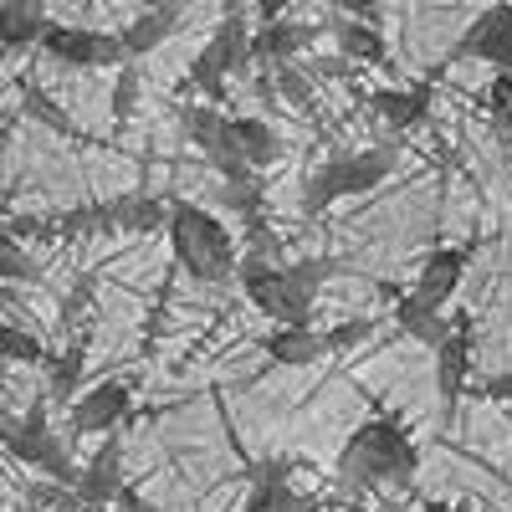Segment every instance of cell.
<instances>
[{"label": "cell", "mask_w": 512, "mask_h": 512, "mask_svg": "<svg viewBox=\"0 0 512 512\" xmlns=\"http://www.w3.org/2000/svg\"><path fill=\"white\" fill-rule=\"evenodd\" d=\"M21 108H26V118H31V123L52 128V134H62V139H72V134H77V123L57 108V98H52V93H41V88H21Z\"/></svg>", "instance_id": "23"}, {"label": "cell", "mask_w": 512, "mask_h": 512, "mask_svg": "<svg viewBox=\"0 0 512 512\" xmlns=\"http://www.w3.org/2000/svg\"><path fill=\"white\" fill-rule=\"evenodd\" d=\"M451 57H477L497 72H512V6L507 0H487V11H477V21L456 36Z\"/></svg>", "instance_id": "8"}, {"label": "cell", "mask_w": 512, "mask_h": 512, "mask_svg": "<svg viewBox=\"0 0 512 512\" xmlns=\"http://www.w3.org/2000/svg\"><path fill=\"white\" fill-rule=\"evenodd\" d=\"M451 6H482V0H451Z\"/></svg>", "instance_id": "39"}, {"label": "cell", "mask_w": 512, "mask_h": 512, "mask_svg": "<svg viewBox=\"0 0 512 512\" xmlns=\"http://www.w3.org/2000/svg\"><path fill=\"white\" fill-rule=\"evenodd\" d=\"M466 374H472V333L466 323H451V333L436 344V395H441V420H456Z\"/></svg>", "instance_id": "10"}, {"label": "cell", "mask_w": 512, "mask_h": 512, "mask_svg": "<svg viewBox=\"0 0 512 512\" xmlns=\"http://www.w3.org/2000/svg\"><path fill=\"white\" fill-rule=\"evenodd\" d=\"M369 333H374L369 318H344V323H333V328L323 333V349H328V354H349V349L369 344Z\"/></svg>", "instance_id": "29"}, {"label": "cell", "mask_w": 512, "mask_h": 512, "mask_svg": "<svg viewBox=\"0 0 512 512\" xmlns=\"http://www.w3.org/2000/svg\"><path fill=\"white\" fill-rule=\"evenodd\" d=\"M236 282L246 287V297L256 303V313H267L277 328H297V323L313 318L318 297L303 292V287L287 277V267L267 262V256H251V251H246V262H236Z\"/></svg>", "instance_id": "5"}, {"label": "cell", "mask_w": 512, "mask_h": 512, "mask_svg": "<svg viewBox=\"0 0 512 512\" xmlns=\"http://www.w3.org/2000/svg\"><path fill=\"white\" fill-rule=\"evenodd\" d=\"M0 446H6L21 466H31V472L52 477V482H62V487L77 482V466H72L62 436L52 431L47 405H31L26 415H0Z\"/></svg>", "instance_id": "4"}, {"label": "cell", "mask_w": 512, "mask_h": 512, "mask_svg": "<svg viewBox=\"0 0 512 512\" xmlns=\"http://www.w3.org/2000/svg\"><path fill=\"white\" fill-rule=\"evenodd\" d=\"M82 369H88V344H72V349L52 364V400H72V395H77Z\"/></svg>", "instance_id": "26"}, {"label": "cell", "mask_w": 512, "mask_h": 512, "mask_svg": "<svg viewBox=\"0 0 512 512\" xmlns=\"http://www.w3.org/2000/svg\"><path fill=\"white\" fill-rule=\"evenodd\" d=\"M318 41V26H308V21H287V16H277V21H262L251 31V62H292L303 47H313Z\"/></svg>", "instance_id": "15"}, {"label": "cell", "mask_w": 512, "mask_h": 512, "mask_svg": "<svg viewBox=\"0 0 512 512\" xmlns=\"http://www.w3.org/2000/svg\"><path fill=\"white\" fill-rule=\"evenodd\" d=\"M277 88H282V98L292 108H313V82H308V72L297 62H277Z\"/></svg>", "instance_id": "31"}, {"label": "cell", "mask_w": 512, "mask_h": 512, "mask_svg": "<svg viewBox=\"0 0 512 512\" xmlns=\"http://www.w3.org/2000/svg\"><path fill=\"white\" fill-rule=\"evenodd\" d=\"M0 57H11V47H6V11H0Z\"/></svg>", "instance_id": "38"}, {"label": "cell", "mask_w": 512, "mask_h": 512, "mask_svg": "<svg viewBox=\"0 0 512 512\" xmlns=\"http://www.w3.org/2000/svg\"><path fill=\"white\" fill-rule=\"evenodd\" d=\"M164 231H169V251H175L185 277H195L205 287H231L236 282V262H241L236 241L205 205L175 200L164 210Z\"/></svg>", "instance_id": "2"}, {"label": "cell", "mask_w": 512, "mask_h": 512, "mask_svg": "<svg viewBox=\"0 0 512 512\" xmlns=\"http://www.w3.org/2000/svg\"><path fill=\"white\" fill-rule=\"evenodd\" d=\"M180 16H185V0H164V6L139 11L134 21H128V26L118 31L123 57H128V62H139V57H149L154 47H164V41L180 31Z\"/></svg>", "instance_id": "12"}, {"label": "cell", "mask_w": 512, "mask_h": 512, "mask_svg": "<svg viewBox=\"0 0 512 512\" xmlns=\"http://www.w3.org/2000/svg\"><path fill=\"white\" fill-rule=\"evenodd\" d=\"M41 267L31 262V251L11 236V231H0V282H36Z\"/></svg>", "instance_id": "25"}, {"label": "cell", "mask_w": 512, "mask_h": 512, "mask_svg": "<svg viewBox=\"0 0 512 512\" xmlns=\"http://www.w3.org/2000/svg\"><path fill=\"white\" fill-rule=\"evenodd\" d=\"M205 52L226 67V77H231V72H246V62H251V31H246V16H241L236 0L226 6V16H221L216 36L205 41Z\"/></svg>", "instance_id": "18"}, {"label": "cell", "mask_w": 512, "mask_h": 512, "mask_svg": "<svg viewBox=\"0 0 512 512\" xmlns=\"http://www.w3.org/2000/svg\"><path fill=\"white\" fill-rule=\"evenodd\" d=\"M190 82H195V88L210 98V103H221L226 98V67L216 62V57H210L205 47L195 52V62H190Z\"/></svg>", "instance_id": "27"}, {"label": "cell", "mask_w": 512, "mask_h": 512, "mask_svg": "<svg viewBox=\"0 0 512 512\" xmlns=\"http://www.w3.org/2000/svg\"><path fill=\"white\" fill-rule=\"evenodd\" d=\"M461 277H466V251L461 246H441V251L425 256V267H420L410 297H415V303H425V308H446L451 292L461 287Z\"/></svg>", "instance_id": "14"}, {"label": "cell", "mask_w": 512, "mask_h": 512, "mask_svg": "<svg viewBox=\"0 0 512 512\" xmlns=\"http://www.w3.org/2000/svg\"><path fill=\"white\" fill-rule=\"evenodd\" d=\"M384 512H400V507H384Z\"/></svg>", "instance_id": "40"}, {"label": "cell", "mask_w": 512, "mask_h": 512, "mask_svg": "<svg viewBox=\"0 0 512 512\" xmlns=\"http://www.w3.org/2000/svg\"><path fill=\"white\" fill-rule=\"evenodd\" d=\"M36 359H41V338H31L26 328L0 323V384H6L11 364H36Z\"/></svg>", "instance_id": "24"}, {"label": "cell", "mask_w": 512, "mask_h": 512, "mask_svg": "<svg viewBox=\"0 0 512 512\" xmlns=\"http://www.w3.org/2000/svg\"><path fill=\"white\" fill-rule=\"evenodd\" d=\"M354 21H379V0H338Z\"/></svg>", "instance_id": "34"}, {"label": "cell", "mask_w": 512, "mask_h": 512, "mask_svg": "<svg viewBox=\"0 0 512 512\" xmlns=\"http://www.w3.org/2000/svg\"><path fill=\"white\" fill-rule=\"evenodd\" d=\"M128 405H134V384L128 379H103L82 400H72L67 425H72V436H108V431L123 425Z\"/></svg>", "instance_id": "9"}, {"label": "cell", "mask_w": 512, "mask_h": 512, "mask_svg": "<svg viewBox=\"0 0 512 512\" xmlns=\"http://www.w3.org/2000/svg\"><path fill=\"white\" fill-rule=\"evenodd\" d=\"M487 400H512V369H502V374L487 379Z\"/></svg>", "instance_id": "35"}, {"label": "cell", "mask_w": 512, "mask_h": 512, "mask_svg": "<svg viewBox=\"0 0 512 512\" xmlns=\"http://www.w3.org/2000/svg\"><path fill=\"white\" fill-rule=\"evenodd\" d=\"M221 205L236 210V216H256V210H262V185H256V175H246V180H221Z\"/></svg>", "instance_id": "30"}, {"label": "cell", "mask_w": 512, "mask_h": 512, "mask_svg": "<svg viewBox=\"0 0 512 512\" xmlns=\"http://www.w3.org/2000/svg\"><path fill=\"white\" fill-rule=\"evenodd\" d=\"M231 134H236V149H241V159H246L251 169H267V164H277L282 139H277V128H272L267 118H251V113H241V118H231Z\"/></svg>", "instance_id": "19"}, {"label": "cell", "mask_w": 512, "mask_h": 512, "mask_svg": "<svg viewBox=\"0 0 512 512\" xmlns=\"http://www.w3.org/2000/svg\"><path fill=\"white\" fill-rule=\"evenodd\" d=\"M262 349H267V359H272V364H282V369H303V364H318V359L328 354V349H323V333H318L313 323L277 328Z\"/></svg>", "instance_id": "17"}, {"label": "cell", "mask_w": 512, "mask_h": 512, "mask_svg": "<svg viewBox=\"0 0 512 512\" xmlns=\"http://www.w3.org/2000/svg\"><path fill=\"white\" fill-rule=\"evenodd\" d=\"M241 231H246V251H251V256H267V262H272L277 236H272V226H267L262 210H256V216H241Z\"/></svg>", "instance_id": "33"}, {"label": "cell", "mask_w": 512, "mask_h": 512, "mask_svg": "<svg viewBox=\"0 0 512 512\" xmlns=\"http://www.w3.org/2000/svg\"><path fill=\"white\" fill-rule=\"evenodd\" d=\"M139 113V67L134 62H118V82H113V118L128 123Z\"/></svg>", "instance_id": "28"}, {"label": "cell", "mask_w": 512, "mask_h": 512, "mask_svg": "<svg viewBox=\"0 0 512 512\" xmlns=\"http://www.w3.org/2000/svg\"><path fill=\"white\" fill-rule=\"evenodd\" d=\"M287 6H292V0H256V16L277 21V16H287Z\"/></svg>", "instance_id": "36"}, {"label": "cell", "mask_w": 512, "mask_h": 512, "mask_svg": "<svg viewBox=\"0 0 512 512\" xmlns=\"http://www.w3.org/2000/svg\"><path fill=\"white\" fill-rule=\"evenodd\" d=\"M487 108H492V123H502L512 134V72H492L487 82Z\"/></svg>", "instance_id": "32"}, {"label": "cell", "mask_w": 512, "mask_h": 512, "mask_svg": "<svg viewBox=\"0 0 512 512\" xmlns=\"http://www.w3.org/2000/svg\"><path fill=\"white\" fill-rule=\"evenodd\" d=\"M72 487H77V502H88V507L118 502V492H123V436L108 431V441L93 451V461L77 472Z\"/></svg>", "instance_id": "11"}, {"label": "cell", "mask_w": 512, "mask_h": 512, "mask_svg": "<svg viewBox=\"0 0 512 512\" xmlns=\"http://www.w3.org/2000/svg\"><path fill=\"white\" fill-rule=\"evenodd\" d=\"M36 47L47 52L57 67H82V72L128 62L123 47H118V36L93 31V26H57V21H47V26H41V36H36Z\"/></svg>", "instance_id": "6"}, {"label": "cell", "mask_w": 512, "mask_h": 512, "mask_svg": "<svg viewBox=\"0 0 512 512\" xmlns=\"http://www.w3.org/2000/svg\"><path fill=\"white\" fill-rule=\"evenodd\" d=\"M164 226V200L154 195H118L108 200V231H128V236H144Z\"/></svg>", "instance_id": "21"}, {"label": "cell", "mask_w": 512, "mask_h": 512, "mask_svg": "<svg viewBox=\"0 0 512 512\" xmlns=\"http://www.w3.org/2000/svg\"><path fill=\"white\" fill-rule=\"evenodd\" d=\"M185 134H190V144L205 154V164L216 169L221 180H246V175H256V169L241 159V149H236V134H231V118L221 113V108H185Z\"/></svg>", "instance_id": "7"}, {"label": "cell", "mask_w": 512, "mask_h": 512, "mask_svg": "<svg viewBox=\"0 0 512 512\" xmlns=\"http://www.w3.org/2000/svg\"><path fill=\"white\" fill-rule=\"evenodd\" d=\"M395 323H400V333H410L415 344H425V349H436L441 338L451 333V318L441 308L415 303V297H400V303H395Z\"/></svg>", "instance_id": "22"}, {"label": "cell", "mask_w": 512, "mask_h": 512, "mask_svg": "<svg viewBox=\"0 0 512 512\" xmlns=\"http://www.w3.org/2000/svg\"><path fill=\"white\" fill-rule=\"evenodd\" d=\"M246 512H318V497L297 492L287 482V466L272 461V466H256L251 492H246Z\"/></svg>", "instance_id": "13"}, {"label": "cell", "mask_w": 512, "mask_h": 512, "mask_svg": "<svg viewBox=\"0 0 512 512\" xmlns=\"http://www.w3.org/2000/svg\"><path fill=\"white\" fill-rule=\"evenodd\" d=\"M395 169V149H359V154H338L328 164H318L303 180V216H323L328 205L369 195L390 180Z\"/></svg>", "instance_id": "3"}, {"label": "cell", "mask_w": 512, "mask_h": 512, "mask_svg": "<svg viewBox=\"0 0 512 512\" xmlns=\"http://www.w3.org/2000/svg\"><path fill=\"white\" fill-rule=\"evenodd\" d=\"M369 108L395 128H420L431 118V88H425V82H415V88H374Z\"/></svg>", "instance_id": "16"}, {"label": "cell", "mask_w": 512, "mask_h": 512, "mask_svg": "<svg viewBox=\"0 0 512 512\" xmlns=\"http://www.w3.org/2000/svg\"><path fill=\"white\" fill-rule=\"evenodd\" d=\"M118 502H123V507H128V512H149V507H144V502H139V497H134V492H128V487H123V492H118Z\"/></svg>", "instance_id": "37"}, {"label": "cell", "mask_w": 512, "mask_h": 512, "mask_svg": "<svg viewBox=\"0 0 512 512\" xmlns=\"http://www.w3.org/2000/svg\"><path fill=\"white\" fill-rule=\"evenodd\" d=\"M420 472V446L395 420H364L338 451V482L354 492L374 487H410Z\"/></svg>", "instance_id": "1"}, {"label": "cell", "mask_w": 512, "mask_h": 512, "mask_svg": "<svg viewBox=\"0 0 512 512\" xmlns=\"http://www.w3.org/2000/svg\"><path fill=\"white\" fill-rule=\"evenodd\" d=\"M333 41H338V52H344L349 62H369V67H379L384 57H390V47H384V36H379L374 21L338 16V21H333Z\"/></svg>", "instance_id": "20"}, {"label": "cell", "mask_w": 512, "mask_h": 512, "mask_svg": "<svg viewBox=\"0 0 512 512\" xmlns=\"http://www.w3.org/2000/svg\"><path fill=\"white\" fill-rule=\"evenodd\" d=\"M507 6H512V0H507Z\"/></svg>", "instance_id": "41"}]
</instances>
